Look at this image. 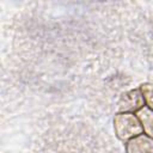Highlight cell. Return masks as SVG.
I'll return each mask as SVG.
<instances>
[{"mask_svg":"<svg viewBox=\"0 0 153 153\" xmlns=\"http://www.w3.org/2000/svg\"><path fill=\"white\" fill-rule=\"evenodd\" d=\"M140 90L142 92L146 106L153 111V84H143L141 85Z\"/></svg>","mask_w":153,"mask_h":153,"instance_id":"obj_5","label":"cell"},{"mask_svg":"<svg viewBox=\"0 0 153 153\" xmlns=\"http://www.w3.org/2000/svg\"><path fill=\"white\" fill-rule=\"evenodd\" d=\"M117 105H118L120 112H135V111L141 110L143 106H146L145 99H143V96L140 88L130 90L123 93Z\"/></svg>","mask_w":153,"mask_h":153,"instance_id":"obj_2","label":"cell"},{"mask_svg":"<svg viewBox=\"0 0 153 153\" xmlns=\"http://www.w3.org/2000/svg\"><path fill=\"white\" fill-rule=\"evenodd\" d=\"M127 153H153V137L142 133L126 143Z\"/></svg>","mask_w":153,"mask_h":153,"instance_id":"obj_3","label":"cell"},{"mask_svg":"<svg viewBox=\"0 0 153 153\" xmlns=\"http://www.w3.org/2000/svg\"><path fill=\"white\" fill-rule=\"evenodd\" d=\"M137 117L143 128V133L153 137V111L147 106H143L137 111Z\"/></svg>","mask_w":153,"mask_h":153,"instance_id":"obj_4","label":"cell"},{"mask_svg":"<svg viewBox=\"0 0 153 153\" xmlns=\"http://www.w3.org/2000/svg\"><path fill=\"white\" fill-rule=\"evenodd\" d=\"M116 136L122 141H128L143 133L141 122L134 112H118L114 118Z\"/></svg>","mask_w":153,"mask_h":153,"instance_id":"obj_1","label":"cell"}]
</instances>
